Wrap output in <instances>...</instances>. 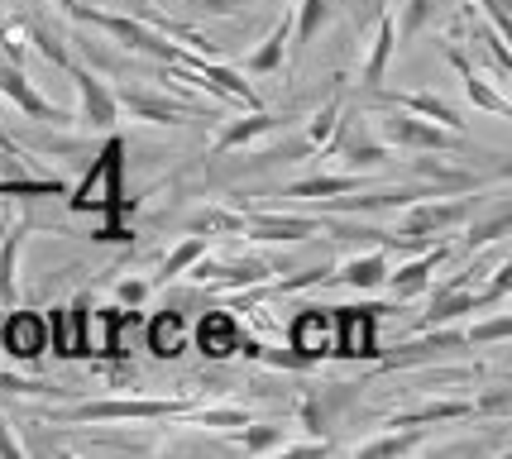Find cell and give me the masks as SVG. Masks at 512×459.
Masks as SVG:
<instances>
[{"label":"cell","mask_w":512,"mask_h":459,"mask_svg":"<svg viewBox=\"0 0 512 459\" xmlns=\"http://www.w3.org/2000/svg\"><path fill=\"white\" fill-rule=\"evenodd\" d=\"M474 211H479V197H465V192L422 197V201H412V206H402V216L393 220V230H383L379 249H426V244L455 235Z\"/></svg>","instance_id":"cell-1"},{"label":"cell","mask_w":512,"mask_h":459,"mask_svg":"<svg viewBox=\"0 0 512 459\" xmlns=\"http://www.w3.org/2000/svg\"><path fill=\"white\" fill-rule=\"evenodd\" d=\"M197 397H96L72 402L63 412H48L53 426H101V421H178Z\"/></svg>","instance_id":"cell-2"},{"label":"cell","mask_w":512,"mask_h":459,"mask_svg":"<svg viewBox=\"0 0 512 459\" xmlns=\"http://www.w3.org/2000/svg\"><path fill=\"white\" fill-rule=\"evenodd\" d=\"M72 211H91V216L120 220L125 216V139L111 134L101 153L91 158V173L82 177V187L67 197Z\"/></svg>","instance_id":"cell-3"},{"label":"cell","mask_w":512,"mask_h":459,"mask_svg":"<svg viewBox=\"0 0 512 459\" xmlns=\"http://www.w3.org/2000/svg\"><path fill=\"white\" fill-rule=\"evenodd\" d=\"M321 158H335L345 173H369V168L393 163V149H388L379 134H374V125H369V110L345 106V110H340V120H335V134L326 139V149H321Z\"/></svg>","instance_id":"cell-4"},{"label":"cell","mask_w":512,"mask_h":459,"mask_svg":"<svg viewBox=\"0 0 512 459\" xmlns=\"http://www.w3.org/2000/svg\"><path fill=\"white\" fill-rule=\"evenodd\" d=\"M369 125L379 134L388 149L398 153H455L465 149V134L446 130V125H431L422 115L412 110H398V106H379V115H369Z\"/></svg>","instance_id":"cell-5"},{"label":"cell","mask_w":512,"mask_h":459,"mask_svg":"<svg viewBox=\"0 0 512 459\" xmlns=\"http://www.w3.org/2000/svg\"><path fill=\"white\" fill-rule=\"evenodd\" d=\"M359 397H364V383H297V393H292V421L307 436L331 440L340 416L350 412V407H359Z\"/></svg>","instance_id":"cell-6"},{"label":"cell","mask_w":512,"mask_h":459,"mask_svg":"<svg viewBox=\"0 0 512 459\" xmlns=\"http://www.w3.org/2000/svg\"><path fill=\"white\" fill-rule=\"evenodd\" d=\"M273 273H288V263H273L264 254H240V259H211V254H201L182 278H192L206 292H245V287L268 283Z\"/></svg>","instance_id":"cell-7"},{"label":"cell","mask_w":512,"mask_h":459,"mask_svg":"<svg viewBox=\"0 0 512 459\" xmlns=\"http://www.w3.org/2000/svg\"><path fill=\"white\" fill-rule=\"evenodd\" d=\"M120 110H130L134 120H149V125H192L201 115H216L211 106H197V101H182V96H163V91L144 87V82H125L115 91Z\"/></svg>","instance_id":"cell-8"},{"label":"cell","mask_w":512,"mask_h":459,"mask_svg":"<svg viewBox=\"0 0 512 459\" xmlns=\"http://www.w3.org/2000/svg\"><path fill=\"white\" fill-rule=\"evenodd\" d=\"M388 311L383 302H364V306H331V321H335V340L331 354L340 359H379V340H374V326L379 316Z\"/></svg>","instance_id":"cell-9"},{"label":"cell","mask_w":512,"mask_h":459,"mask_svg":"<svg viewBox=\"0 0 512 459\" xmlns=\"http://www.w3.org/2000/svg\"><path fill=\"white\" fill-rule=\"evenodd\" d=\"M67 77H72V87H77V125H87V130H115L120 125V101H115V87L101 77V72H91L72 58L67 67Z\"/></svg>","instance_id":"cell-10"},{"label":"cell","mask_w":512,"mask_h":459,"mask_svg":"<svg viewBox=\"0 0 512 459\" xmlns=\"http://www.w3.org/2000/svg\"><path fill=\"white\" fill-rule=\"evenodd\" d=\"M326 235L321 216H288V211H264V206H245V240L259 244H297Z\"/></svg>","instance_id":"cell-11"},{"label":"cell","mask_w":512,"mask_h":459,"mask_svg":"<svg viewBox=\"0 0 512 459\" xmlns=\"http://www.w3.org/2000/svg\"><path fill=\"white\" fill-rule=\"evenodd\" d=\"M446 63L460 72L465 96L474 101V110H489V115H498V120H512V101H508V91L498 87V82H503L498 72H484V67H479V58L469 63L460 44H446Z\"/></svg>","instance_id":"cell-12"},{"label":"cell","mask_w":512,"mask_h":459,"mask_svg":"<svg viewBox=\"0 0 512 459\" xmlns=\"http://www.w3.org/2000/svg\"><path fill=\"white\" fill-rule=\"evenodd\" d=\"M0 96L10 101V106L20 110V115H29V120H48V125H72V110L53 106L44 91L34 87L29 77H24L20 63H10V58H0Z\"/></svg>","instance_id":"cell-13"},{"label":"cell","mask_w":512,"mask_h":459,"mask_svg":"<svg viewBox=\"0 0 512 459\" xmlns=\"http://www.w3.org/2000/svg\"><path fill=\"white\" fill-rule=\"evenodd\" d=\"M297 115V110H249V115H240V120H230L216 139H211V149H206V163H221L225 153H235V149H249L254 139H264V134L273 130H288V120Z\"/></svg>","instance_id":"cell-14"},{"label":"cell","mask_w":512,"mask_h":459,"mask_svg":"<svg viewBox=\"0 0 512 459\" xmlns=\"http://www.w3.org/2000/svg\"><path fill=\"white\" fill-rule=\"evenodd\" d=\"M450 259V240H436V244H426L417 259H407L393 273L388 268V278H383V287H388V297L393 302H412V297H422L426 287H431V278H436V268Z\"/></svg>","instance_id":"cell-15"},{"label":"cell","mask_w":512,"mask_h":459,"mask_svg":"<svg viewBox=\"0 0 512 459\" xmlns=\"http://www.w3.org/2000/svg\"><path fill=\"white\" fill-rule=\"evenodd\" d=\"M369 96H374V106L412 110V115H422V120H431V125H446V130H455V134H465V130H469L465 115L450 106L446 96H436V91H383V87H374Z\"/></svg>","instance_id":"cell-16"},{"label":"cell","mask_w":512,"mask_h":459,"mask_svg":"<svg viewBox=\"0 0 512 459\" xmlns=\"http://www.w3.org/2000/svg\"><path fill=\"white\" fill-rule=\"evenodd\" d=\"M460 29H465L469 48H474V58H489V67L498 72V77H508L512 72V48H508V34H498L479 10H474V0H465L460 5Z\"/></svg>","instance_id":"cell-17"},{"label":"cell","mask_w":512,"mask_h":459,"mask_svg":"<svg viewBox=\"0 0 512 459\" xmlns=\"http://www.w3.org/2000/svg\"><path fill=\"white\" fill-rule=\"evenodd\" d=\"M331 340H335V321H331V306H307L288 330V350L302 354L307 364H321L331 354Z\"/></svg>","instance_id":"cell-18"},{"label":"cell","mask_w":512,"mask_h":459,"mask_svg":"<svg viewBox=\"0 0 512 459\" xmlns=\"http://www.w3.org/2000/svg\"><path fill=\"white\" fill-rule=\"evenodd\" d=\"M508 230H512V201H508V192L498 187V197H493V206L479 216H469V235H465V254L469 259H479L484 249H498V244L508 240Z\"/></svg>","instance_id":"cell-19"},{"label":"cell","mask_w":512,"mask_h":459,"mask_svg":"<svg viewBox=\"0 0 512 459\" xmlns=\"http://www.w3.org/2000/svg\"><path fill=\"white\" fill-rule=\"evenodd\" d=\"M436 426H383L379 436L369 440H355L350 445V455L359 459H398V455H417L426 445V436H431Z\"/></svg>","instance_id":"cell-20"},{"label":"cell","mask_w":512,"mask_h":459,"mask_svg":"<svg viewBox=\"0 0 512 459\" xmlns=\"http://www.w3.org/2000/svg\"><path fill=\"white\" fill-rule=\"evenodd\" d=\"M388 278V249H369L355 259L326 268V287H350V292H374Z\"/></svg>","instance_id":"cell-21"},{"label":"cell","mask_w":512,"mask_h":459,"mask_svg":"<svg viewBox=\"0 0 512 459\" xmlns=\"http://www.w3.org/2000/svg\"><path fill=\"white\" fill-rule=\"evenodd\" d=\"M469 416H474L469 397H431V402H417L407 412L383 416V426H450V421H469Z\"/></svg>","instance_id":"cell-22"},{"label":"cell","mask_w":512,"mask_h":459,"mask_svg":"<svg viewBox=\"0 0 512 459\" xmlns=\"http://www.w3.org/2000/svg\"><path fill=\"white\" fill-rule=\"evenodd\" d=\"M0 350L15 354V359H39L48 350V321L34 311H15L0 330Z\"/></svg>","instance_id":"cell-23"},{"label":"cell","mask_w":512,"mask_h":459,"mask_svg":"<svg viewBox=\"0 0 512 459\" xmlns=\"http://www.w3.org/2000/svg\"><path fill=\"white\" fill-rule=\"evenodd\" d=\"M374 44H369V53H364V67H359V91H374L383 82V72H388V63H393V53H398V24H393V15L388 10H379L374 15Z\"/></svg>","instance_id":"cell-24"},{"label":"cell","mask_w":512,"mask_h":459,"mask_svg":"<svg viewBox=\"0 0 512 459\" xmlns=\"http://www.w3.org/2000/svg\"><path fill=\"white\" fill-rule=\"evenodd\" d=\"M182 235H245V206L235 201H211V206H197L192 216L182 220Z\"/></svg>","instance_id":"cell-25"},{"label":"cell","mask_w":512,"mask_h":459,"mask_svg":"<svg viewBox=\"0 0 512 459\" xmlns=\"http://www.w3.org/2000/svg\"><path fill=\"white\" fill-rule=\"evenodd\" d=\"M364 187V173H312L302 177V182H288L283 192H273V197L283 201H321V197H345V192H359Z\"/></svg>","instance_id":"cell-26"},{"label":"cell","mask_w":512,"mask_h":459,"mask_svg":"<svg viewBox=\"0 0 512 459\" xmlns=\"http://www.w3.org/2000/svg\"><path fill=\"white\" fill-rule=\"evenodd\" d=\"M225 450H245V455H273L283 440H288V426L283 421H245L235 431H221Z\"/></svg>","instance_id":"cell-27"},{"label":"cell","mask_w":512,"mask_h":459,"mask_svg":"<svg viewBox=\"0 0 512 459\" xmlns=\"http://www.w3.org/2000/svg\"><path fill=\"white\" fill-rule=\"evenodd\" d=\"M335 15H340V5H335V0H297V5H292V39H288V48L292 53H302V48L312 44Z\"/></svg>","instance_id":"cell-28"},{"label":"cell","mask_w":512,"mask_h":459,"mask_svg":"<svg viewBox=\"0 0 512 459\" xmlns=\"http://www.w3.org/2000/svg\"><path fill=\"white\" fill-rule=\"evenodd\" d=\"M288 39H292V10H283V20L264 34V44L245 58L249 77H268V72H278V67H283V58H288Z\"/></svg>","instance_id":"cell-29"},{"label":"cell","mask_w":512,"mask_h":459,"mask_svg":"<svg viewBox=\"0 0 512 459\" xmlns=\"http://www.w3.org/2000/svg\"><path fill=\"white\" fill-rule=\"evenodd\" d=\"M34 230V220H20L5 240H0V306H10L20 297V249Z\"/></svg>","instance_id":"cell-30"},{"label":"cell","mask_w":512,"mask_h":459,"mask_svg":"<svg viewBox=\"0 0 512 459\" xmlns=\"http://www.w3.org/2000/svg\"><path fill=\"white\" fill-rule=\"evenodd\" d=\"M149 350H154L158 359H178V354L187 350V316H182V311L163 306L154 321H149Z\"/></svg>","instance_id":"cell-31"},{"label":"cell","mask_w":512,"mask_h":459,"mask_svg":"<svg viewBox=\"0 0 512 459\" xmlns=\"http://www.w3.org/2000/svg\"><path fill=\"white\" fill-rule=\"evenodd\" d=\"M24 39L39 48V53H44L53 67H63V72L72 67V48H67V34H58V29H53V24H48L39 10H29V15H24Z\"/></svg>","instance_id":"cell-32"},{"label":"cell","mask_w":512,"mask_h":459,"mask_svg":"<svg viewBox=\"0 0 512 459\" xmlns=\"http://www.w3.org/2000/svg\"><path fill=\"white\" fill-rule=\"evenodd\" d=\"M235 340H240L235 316H225V311H206V321L197 326L201 354H211V359H230V354H235Z\"/></svg>","instance_id":"cell-33"},{"label":"cell","mask_w":512,"mask_h":459,"mask_svg":"<svg viewBox=\"0 0 512 459\" xmlns=\"http://www.w3.org/2000/svg\"><path fill=\"white\" fill-rule=\"evenodd\" d=\"M465 340H469V350H484V345H508V340H512V316L503 311V306H489V316H484V321L465 326Z\"/></svg>","instance_id":"cell-34"},{"label":"cell","mask_w":512,"mask_h":459,"mask_svg":"<svg viewBox=\"0 0 512 459\" xmlns=\"http://www.w3.org/2000/svg\"><path fill=\"white\" fill-rule=\"evenodd\" d=\"M0 197H67V182L58 173H48V177H0Z\"/></svg>","instance_id":"cell-35"},{"label":"cell","mask_w":512,"mask_h":459,"mask_svg":"<svg viewBox=\"0 0 512 459\" xmlns=\"http://www.w3.org/2000/svg\"><path fill=\"white\" fill-rule=\"evenodd\" d=\"M340 110H345V96H340V87H335L331 96H326V101L316 106V115L307 120V130H302V134H307V144H312V153L326 149V139L335 134V120H340Z\"/></svg>","instance_id":"cell-36"},{"label":"cell","mask_w":512,"mask_h":459,"mask_svg":"<svg viewBox=\"0 0 512 459\" xmlns=\"http://www.w3.org/2000/svg\"><path fill=\"white\" fill-rule=\"evenodd\" d=\"M469 402H474V416H479V421H503V416H512V383L498 378V383H489L484 393H474Z\"/></svg>","instance_id":"cell-37"},{"label":"cell","mask_w":512,"mask_h":459,"mask_svg":"<svg viewBox=\"0 0 512 459\" xmlns=\"http://www.w3.org/2000/svg\"><path fill=\"white\" fill-rule=\"evenodd\" d=\"M0 393H5V397H72V388H63V383H48V378L0 373Z\"/></svg>","instance_id":"cell-38"},{"label":"cell","mask_w":512,"mask_h":459,"mask_svg":"<svg viewBox=\"0 0 512 459\" xmlns=\"http://www.w3.org/2000/svg\"><path fill=\"white\" fill-rule=\"evenodd\" d=\"M393 24H398V44H412L422 29L436 24V0H407V5H402V15Z\"/></svg>","instance_id":"cell-39"},{"label":"cell","mask_w":512,"mask_h":459,"mask_svg":"<svg viewBox=\"0 0 512 459\" xmlns=\"http://www.w3.org/2000/svg\"><path fill=\"white\" fill-rule=\"evenodd\" d=\"M53 350L63 359H77L82 354V321H77V306H67L53 316Z\"/></svg>","instance_id":"cell-40"},{"label":"cell","mask_w":512,"mask_h":459,"mask_svg":"<svg viewBox=\"0 0 512 459\" xmlns=\"http://www.w3.org/2000/svg\"><path fill=\"white\" fill-rule=\"evenodd\" d=\"M201 254H206V235H187V240H182L168 259H163V273H158V278H163V283H178V278L201 259Z\"/></svg>","instance_id":"cell-41"},{"label":"cell","mask_w":512,"mask_h":459,"mask_svg":"<svg viewBox=\"0 0 512 459\" xmlns=\"http://www.w3.org/2000/svg\"><path fill=\"white\" fill-rule=\"evenodd\" d=\"M201 15H240V10H254V5H268V0H192Z\"/></svg>","instance_id":"cell-42"},{"label":"cell","mask_w":512,"mask_h":459,"mask_svg":"<svg viewBox=\"0 0 512 459\" xmlns=\"http://www.w3.org/2000/svg\"><path fill=\"white\" fill-rule=\"evenodd\" d=\"M144 297H149V283H144V278H120V283H115V302L130 306V311L144 302Z\"/></svg>","instance_id":"cell-43"},{"label":"cell","mask_w":512,"mask_h":459,"mask_svg":"<svg viewBox=\"0 0 512 459\" xmlns=\"http://www.w3.org/2000/svg\"><path fill=\"white\" fill-rule=\"evenodd\" d=\"M0 459H24V445L15 440V431H10L5 416H0Z\"/></svg>","instance_id":"cell-44"},{"label":"cell","mask_w":512,"mask_h":459,"mask_svg":"<svg viewBox=\"0 0 512 459\" xmlns=\"http://www.w3.org/2000/svg\"><path fill=\"white\" fill-rule=\"evenodd\" d=\"M379 10H388V0H369V15H379Z\"/></svg>","instance_id":"cell-45"}]
</instances>
